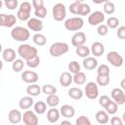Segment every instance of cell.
I'll return each instance as SVG.
<instances>
[{
	"label": "cell",
	"instance_id": "6da1fadb",
	"mask_svg": "<svg viewBox=\"0 0 125 125\" xmlns=\"http://www.w3.org/2000/svg\"><path fill=\"white\" fill-rule=\"evenodd\" d=\"M68 10L71 14L77 16H89L91 14V7L85 3L73 2L69 5Z\"/></svg>",
	"mask_w": 125,
	"mask_h": 125
},
{
	"label": "cell",
	"instance_id": "7a4b0ae2",
	"mask_svg": "<svg viewBox=\"0 0 125 125\" xmlns=\"http://www.w3.org/2000/svg\"><path fill=\"white\" fill-rule=\"evenodd\" d=\"M11 36L15 41H20V42H24L29 39L30 33L28 28L23 27V26H15L11 30Z\"/></svg>",
	"mask_w": 125,
	"mask_h": 125
},
{
	"label": "cell",
	"instance_id": "3957f363",
	"mask_svg": "<svg viewBox=\"0 0 125 125\" xmlns=\"http://www.w3.org/2000/svg\"><path fill=\"white\" fill-rule=\"evenodd\" d=\"M18 55L21 59L26 61V60L38 55V51L35 47H32L29 44H21L18 47Z\"/></svg>",
	"mask_w": 125,
	"mask_h": 125
},
{
	"label": "cell",
	"instance_id": "277c9868",
	"mask_svg": "<svg viewBox=\"0 0 125 125\" xmlns=\"http://www.w3.org/2000/svg\"><path fill=\"white\" fill-rule=\"evenodd\" d=\"M69 50L68 45L65 42H56L53 43L49 48V53L52 57H61L66 54Z\"/></svg>",
	"mask_w": 125,
	"mask_h": 125
},
{
	"label": "cell",
	"instance_id": "5b68a950",
	"mask_svg": "<svg viewBox=\"0 0 125 125\" xmlns=\"http://www.w3.org/2000/svg\"><path fill=\"white\" fill-rule=\"evenodd\" d=\"M83 25L84 20L81 17H72L64 21V27L69 31H78L83 27Z\"/></svg>",
	"mask_w": 125,
	"mask_h": 125
},
{
	"label": "cell",
	"instance_id": "8992f818",
	"mask_svg": "<svg viewBox=\"0 0 125 125\" xmlns=\"http://www.w3.org/2000/svg\"><path fill=\"white\" fill-rule=\"evenodd\" d=\"M30 13H31V4L27 1H24L21 3L19 6L17 18L21 21H28L30 19Z\"/></svg>",
	"mask_w": 125,
	"mask_h": 125
},
{
	"label": "cell",
	"instance_id": "52a82bcc",
	"mask_svg": "<svg viewBox=\"0 0 125 125\" xmlns=\"http://www.w3.org/2000/svg\"><path fill=\"white\" fill-rule=\"evenodd\" d=\"M52 14H53V18L55 21H63L66 17V8H65L64 4H62V3L55 4L52 9Z\"/></svg>",
	"mask_w": 125,
	"mask_h": 125
},
{
	"label": "cell",
	"instance_id": "ba28073f",
	"mask_svg": "<svg viewBox=\"0 0 125 125\" xmlns=\"http://www.w3.org/2000/svg\"><path fill=\"white\" fill-rule=\"evenodd\" d=\"M106 60L114 67H120L124 63V60H123L122 56L116 51L108 52V54L106 55Z\"/></svg>",
	"mask_w": 125,
	"mask_h": 125
},
{
	"label": "cell",
	"instance_id": "9c48e42d",
	"mask_svg": "<svg viewBox=\"0 0 125 125\" xmlns=\"http://www.w3.org/2000/svg\"><path fill=\"white\" fill-rule=\"evenodd\" d=\"M98 84L97 82H93L90 81L86 84L85 89H84V95H86V97L90 100H95L98 98L99 96V88H98Z\"/></svg>",
	"mask_w": 125,
	"mask_h": 125
},
{
	"label": "cell",
	"instance_id": "30bf717a",
	"mask_svg": "<svg viewBox=\"0 0 125 125\" xmlns=\"http://www.w3.org/2000/svg\"><path fill=\"white\" fill-rule=\"evenodd\" d=\"M104 21V14L101 11H95L88 16V22L93 26L102 24Z\"/></svg>",
	"mask_w": 125,
	"mask_h": 125
},
{
	"label": "cell",
	"instance_id": "8fae6325",
	"mask_svg": "<svg viewBox=\"0 0 125 125\" xmlns=\"http://www.w3.org/2000/svg\"><path fill=\"white\" fill-rule=\"evenodd\" d=\"M35 111L26 109L22 114V121L25 125H37L38 124V117Z\"/></svg>",
	"mask_w": 125,
	"mask_h": 125
},
{
	"label": "cell",
	"instance_id": "7c38bea8",
	"mask_svg": "<svg viewBox=\"0 0 125 125\" xmlns=\"http://www.w3.org/2000/svg\"><path fill=\"white\" fill-rule=\"evenodd\" d=\"M110 95H111V99L118 105H121V104H125V93H124V90L122 88L112 89L111 92H110Z\"/></svg>",
	"mask_w": 125,
	"mask_h": 125
},
{
	"label": "cell",
	"instance_id": "4fadbf2b",
	"mask_svg": "<svg viewBox=\"0 0 125 125\" xmlns=\"http://www.w3.org/2000/svg\"><path fill=\"white\" fill-rule=\"evenodd\" d=\"M17 17L15 15H6L1 14L0 15V25L4 27H12L17 22Z\"/></svg>",
	"mask_w": 125,
	"mask_h": 125
},
{
	"label": "cell",
	"instance_id": "5bb4252c",
	"mask_svg": "<svg viewBox=\"0 0 125 125\" xmlns=\"http://www.w3.org/2000/svg\"><path fill=\"white\" fill-rule=\"evenodd\" d=\"M27 28L32 30V31H35V32H39L43 29L44 27V24H43V21H41V19L39 18H30L27 22Z\"/></svg>",
	"mask_w": 125,
	"mask_h": 125
},
{
	"label": "cell",
	"instance_id": "9a60e30c",
	"mask_svg": "<svg viewBox=\"0 0 125 125\" xmlns=\"http://www.w3.org/2000/svg\"><path fill=\"white\" fill-rule=\"evenodd\" d=\"M21 79L25 83L32 84V83H36L39 77H38V74L33 70H24L21 73Z\"/></svg>",
	"mask_w": 125,
	"mask_h": 125
},
{
	"label": "cell",
	"instance_id": "2e32d148",
	"mask_svg": "<svg viewBox=\"0 0 125 125\" xmlns=\"http://www.w3.org/2000/svg\"><path fill=\"white\" fill-rule=\"evenodd\" d=\"M86 34L82 31H78L74 33L71 37V45L74 47H78L81 45H84L86 43Z\"/></svg>",
	"mask_w": 125,
	"mask_h": 125
},
{
	"label": "cell",
	"instance_id": "e0dca14e",
	"mask_svg": "<svg viewBox=\"0 0 125 125\" xmlns=\"http://www.w3.org/2000/svg\"><path fill=\"white\" fill-rule=\"evenodd\" d=\"M8 119L12 124H18L22 120V114L18 109H12L8 113Z\"/></svg>",
	"mask_w": 125,
	"mask_h": 125
},
{
	"label": "cell",
	"instance_id": "ac0fdd59",
	"mask_svg": "<svg viewBox=\"0 0 125 125\" xmlns=\"http://www.w3.org/2000/svg\"><path fill=\"white\" fill-rule=\"evenodd\" d=\"M16 51L13 48H6L2 52V58L7 62H13L16 60Z\"/></svg>",
	"mask_w": 125,
	"mask_h": 125
},
{
	"label": "cell",
	"instance_id": "d6986e66",
	"mask_svg": "<svg viewBox=\"0 0 125 125\" xmlns=\"http://www.w3.org/2000/svg\"><path fill=\"white\" fill-rule=\"evenodd\" d=\"M34 104V101H33V97L31 96H25L22 97L20 102H19V106L21 109H28L30 108L32 105Z\"/></svg>",
	"mask_w": 125,
	"mask_h": 125
},
{
	"label": "cell",
	"instance_id": "ffe728a7",
	"mask_svg": "<svg viewBox=\"0 0 125 125\" xmlns=\"http://www.w3.org/2000/svg\"><path fill=\"white\" fill-rule=\"evenodd\" d=\"M60 112H61V115H62L63 117L65 118H71L75 115V109L72 105H69V104H63L61 106L60 108Z\"/></svg>",
	"mask_w": 125,
	"mask_h": 125
},
{
	"label": "cell",
	"instance_id": "44dd1931",
	"mask_svg": "<svg viewBox=\"0 0 125 125\" xmlns=\"http://www.w3.org/2000/svg\"><path fill=\"white\" fill-rule=\"evenodd\" d=\"M60 115H61V112L59 109H57L56 107H51L47 111V120L50 123H56L59 121Z\"/></svg>",
	"mask_w": 125,
	"mask_h": 125
},
{
	"label": "cell",
	"instance_id": "7402d4cb",
	"mask_svg": "<svg viewBox=\"0 0 125 125\" xmlns=\"http://www.w3.org/2000/svg\"><path fill=\"white\" fill-rule=\"evenodd\" d=\"M91 53L95 57H101L104 53V46L101 42H94L91 46Z\"/></svg>",
	"mask_w": 125,
	"mask_h": 125
},
{
	"label": "cell",
	"instance_id": "603a6c76",
	"mask_svg": "<svg viewBox=\"0 0 125 125\" xmlns=\"http://www.w3.org/2000/svg\"><path fill=\"white\" fill-rule=\"evenodd\" d=\"M60 84L62 86V87H68L70 86V84L72 83L73 81V76H71L70 72H67V71H64L61 74L60 76Z\"/></svg>",
	"mask_w": 125,
	"mask_h": 125
},
{
	"label": "cell",
	"instance_id": "cb8c5ba5",
	"mask_svg": "<svg viewBox=\"0 0 125 125\" xmlns=\"http://www.w3.org/2000/svg\"><path fill=\"white\" fill-rule=\"evenodd\" d=\"M83 66L88 70H93L98 66V61L94 57H87L83 60Z\"/></svg>",
	"mask_w": 125,
	"mask_h": 125
},
{
	"label": "cell",
	"instance_id": "d4e9b609",
	"mask_svg": "<svg viewBox=\"0 0 125 125\" xmlns=\"http://www.w3.org/2000/svg\"><path fill=\"white\" fill-rule=\"evenodd\" d=\"M96 120L98 123L100 124H106L109 122V117H108V113L105 110H99L96 113Z\"/></svg>",
	"mask_w": 125,
	"mask_h": 125
},
{
	"label": "cell",
	"instance_id": "484cf974",
	"mask_svg": "<svg viewBox=\"0 0 125 125\" xmlns=\"http://www.w3.org/2000/svg\"><path fill=\"white\" fill-rule=\"evenodd\" d=\"M67 93H68V97L71 98V99H73V100H80L84 96L83 91L80 88H76V87L70 88Z\"/></svg>",
	"mask_w": 125,
	"mask_h": 125
},
{
	"label": "cell",
	"instance_id": "4316f807",
	"mask_svg": "<svg viewBox=\"0 0 125 125\" xmlns=\"http://www.w3.org/2000/svg\"><path fill=\"white\" fill-rule=\"evenodd\" d=\"M41 91H42V89L39 87V85H37L36 83H32V84H30L29 86H27V88H26V93L29 95V96H31V97H36V96H38L40 93H41Z\"/></svg>",
	"mask_w": 125,
	"mask_h": 125
},
{
	"label": "cell",
	"instance_id": "83f0119b",
	"mask_svg": "<svg viewBox=\"0 0 125 125\" xmlns=\"http://www.w3.org/2000/svg\"><path fill=\"white\" fill-rule=\"evenodd\" d=\"M47 105H48L47 103H45L43 101H38V102L34 103L33 108H34V111L37 114H43L47 110Z\"/></svg>",
	"mask_w": 125,
	"mask_h": 125
},
{
	"label": "cell",
	"instance_id": "f1b7e54d",
	"mask_svg": "<svg viewBox=\"0 0 125 125\" xmlns=\"http://www.w3.org/2000/svg\"><path fill=\"white\" fill-rule=\"evenodd\" d=\"M32 40H33L34 44L37 45V46H39V47L44 46V45H46V43H47V38H46V36H45L44 34H41V33H35V34L33 35V37H32Z\"/></svg>",
	"mask_w": 125,
	"mask_h": 125
},
{
	"label": "cell",
	"instance_id": "f546056e",
	"mask_svg": "<svg viewBox=\"0 0 125 125\" xmlns=\"http://www.w3.org/2000/svg\"><path fill=\"white\" fill-rule=\"evenodd\" d=\"M75 53L77 56L81 57V58H87L89 57L90 53H91V49H89L87 46L85 45H81V46H78L76 47V50H75Z\"/></svg>",
	"mask_w": 125,
	"mask_h": 125
},
{
	"label": "cell",
	"instance_id": "4dcf8cb0",
	"mask_svg": "<svg viewBox=\"0 0 125 125\" xmlns=\"http://www.w3.org/2000/svg\"><path fill=\"white\" fill-rule=\"evenodd\" d=\"M86 79H87V78H86V75H85V73L82 72V71H79V72H77V73H75V74L73 75V82H74L76 85H78V86L85 84Z\"/></svg>",
	"mask_w": 125,
	"mask_h": 125
},
{
	"label": "cell",
	"instance_id": "1f68e13d",
	"mask_svg": "<svg viewBox=\"0 0 125 125\" xmlns=\"http://www.w3.org/2000/svg\"><path fill=\"white\" fill-rule=\"evenodd\" d=\"M46 103H47V104H48L50 107H56V106L60 104V98H59L56 94L48 95L47 100H46Z\"/></svg>",
	"mask_w": 125,
	"mask_h": 125
},
{
	"label": "cell",
	"instance_id": "d6a6232c",
	"mask_svg": "<svg viewBox=\"0 0 125 125\" xmlns=\"http://www.w3.org/2000/svg\"><path fill=\"white\" fill-rule=\"evenodd\" d=\"M24 66V62L23 59H16L13 62H12V68L15 72H20L23 69Z\"/></svg>",
	"mask_w": 125,
	"mask_h": 125
},
{
	"label": "cell",
	"instance_id": "836d02e7",
	"mask_svg": "<svg viewBox=\"0 0 125 125\" xmlns=\"http://www.w3.org/2000/svg\"><path fill=\"white\" fill-rule=\"evenodd\" d=\"M25 62H26V65L28 67H30V68H36L39 65V63H40V58H39L38 55H36V56H34V57L26 60Z\"/></svg>",
	"mask_w": 125,
	"mask_h": 125
},
{
	"label": "cell",
	"instance_id": "e575fe53",
	"mask_svg": "<svg viewBox=\"0 0 125 125\" xmlns=\"http://www.w3.org/2000/svg\"><path fill=\"white\" fill-rule=\"evenodd\" d=\"M104 109H105V111H106L108 114H115V113L117 112V110H118V104H117L113 100H111V101L108 103V104L104 107Z\"/></svg>",
	"mask_w": 125,
	"mask_h": 125
},
{
	"label": "cell",
	"instance_id": "d590c367",
	"mask_svg": "<svg viewBox=\"0 0 125 125\" xmlns=\"http://www.w3.org/2000/svg\"><path fill=\"white\" fill-rule=\"evenodd\" d=\"M109 67L106 65V64H101L98 66V69H97V75H100V76H108L109 75Z\"/></svg>",
	"mask_w": 125,
	"mask_h": 125
},
{
	"label": "cell",
	"instance_id": "8d00e7d4",
	"mask_svg": "<svg viewBox=\"0 0 125 125\" xmlns=\"http://www.w3.org/2000/svg\"><path fill=\"white\" fill-rule=\"evenodd\" d=\"M104 12L106 15H112L115 12V5L110 1L105 2L104 4Z\"/></svg>",
	"mask_w": 125,
	"mask_h": 125
},
{
	"label": "cell",
	"instance_id": "74e56055",
	"mask_svg": "<svg viewBox=\"0 0 125 125\" xmlns=\"http://www.w3.org/2000/svg\"><path fill=\"white\" fill-rule=\"evenodd\" d=\"M67 67H68V70H69L71 73H73V74H75V73H77V72L80 71V64H79L78 62H76V61H71V62L68 63Z\"/></svg>",
	"mask_w": 125,
	"mask_h": 125
},
{
	"label": "cell",
	"instance_id": "f35d334b",
	"mask_svg": "<svg viewBox=\"0 0 125 125\" xmlns=\"http://www.w3.org/2000/svg\"><path fill=\"white\" fill-rule=\"evenodd\" d=\"M42 92L46 95H51V94H56L57 93V88L52 85V84H45L42 87Z\"/></svg>",
	"mask_w": 125,
	"mask_h": 125
},
{
	"label": "cell",
	"instance_id": "ab89813d",
	"mask_svg": "<svg viewBox=\"0 0 125 125\" xmlns=\"http://www.w3.org/2000/svg\"><path fill=\"white\" fill-rule=\"evenodd\" d=\"M109 75L108 76H100V75H97V84L99 86H102V87H105L109 84Z\"/></svg>",
	"mask_w": 125,
	"mask_h": 125
},
{
	"label": "cell",
	"instance_id": "60d3db41",
	"mask_svg": "<svg viewBox=\"0 0 125 125\" xmlns=\"http://www.w3.org/2000/svg\"><path fill=\"white\" fill-rule=\"evenodd\" d=\"M106 25L109 27V28H116L118 25H119V20L115 17H109L107 20H106Z\"/></svg>",
	"mask_w": 125,
	"mask_h": 125
},
{
	"label": "cell",
	"instance_id": "b9f144b4",
	"mask_svg": "<svg viewBox=\"0 0 125 125\" xmlns=\"http://www.w3.org/2000/svg\"><path fill=\"white\" fill-rule=\"evenodd\" d=\"M34 15L36 16V18L44 19V18L47 16V9L45 8V6H42V7H40V8H37V9H35V11H34Z\"/></svg>",
	"mask_w": 125,
	"mask_h": 125
},
{
	"label": "cell",
	"instance_id": "7bdbcfd3",
	"mask_svg": "<svg viewBox=\"0 0 125 125\" xmlns=\"http://www.w3.org/2000/svg\"><path fill=\"white\" fill-rule=\"evenodd\" d=\"M3 1H4L5 7L9 10H15L19 6L18 0H3Z\"/></svg>",
	"mask_w": 125,
	"mask_h": 125
},
{
	"label": "cell",
	"instance_id": "ee69618b",
	"mask_svg": "<svg viewBox=\"0 0 125 125\" xmlns=\"http://www.w3.org/2000/svg\"><path fill=\"white\" fill-rule=\"evenodd\" d=\"M75 124L76 125H91V121L87 116L81 115L75 120Z\"/></svg>",
	"mask_w": 125,
	"mask_h": 125
},
{
	"label": "cell",
	"instance_id": "f6af8a7d",
	"mask_svg": "<svg viewBox=\"0 0 125 125\" xmlns=\"http://www.w3.org/2000/svg\"><path fill=\"white\" fill-rule=\"evenodd\" d=\"M97 31L100 36H104L108 33V26L106 24H100V25H98Z\"/></svg>",
	"mask_w": 125,
	"mask_h": 125
},
{
	"label": "cell",
	"instance_id": "bcb514c9",
	"mask_svg": "<svg viewBox=\"0 0 125 125\" xmlns=\"http://www.w3.org/2000/svg\"><path fill=\"white\" fill-rule=\"evenodd\" d=\"M111 100L109 99V97H107V96H105V95H103L100 99H99V104L102 106V107H105L107 104H108V103L110 102Z\"/></svg>",
	"mask_w": 125,
	"mask_h": 125
},
{
	"label": "cell",
	"instance_id": "7dc6e473",
	"mask_svg": "<svg viewBox=\"0 0 125 125\" xmlns=\"http://www.w3.org/2000/svg\"><path fill=\"white\" fill-rule=\"evenodd\" d=\"M117 37L119 39H125V25H121L117 28Z\"/></svg>",
	"mask_w": 125,
	"mask_h": 125
},
{
	"label": "cell",
	"instance_id": "c3c4849f",
	"mask_svg": "<svg viewBox=\"0 0 125 125\" xmlns=\"http://www.w3.org/2000/svg\"><path fill=\"white\" fill-rule=\"evenodd\" d=\"M124 122L123 120L120 118V117H117V116H113L110 118V124L111 125H122Z\"/></svg>",
	"mask_w": 125,
	"mask_h": 125
},
{
	"label": "cell",
	"instance_id": "681fc988",
	"mask_svg": "<svg viewBox=\"0 0 125 125\" xmlns=\"http://www.w3.org/2000/svg\"><path fill=\"white\" fill-rule=\"evenodd\" d=\"M42 6H44V1L43 0H32V7L34 9L40 8Z\"/></svg>",
	"mask_w": 125,
	"mask_h": 125
},
{
	"label": "cell",
	"instance_id": "f907efd6",
	"mask_svg": "<svg viewBox=\"0 0 125 125\" xmlns=\"http://www.w3.org/2000/svg\"><path fill=\"white\" fill-rule=\"evenodd\" d=\"M120 88H122V89L125 91V78L120 81Z\"/></svg>",
	"mask_w": 125,
	"mask_h": 125
},
{
	"label": "cell",
	"instance_id": "816d5d0a",
	"mask_svg": "<svg viewBox=\"0 0 125 125\" xmlns=\"http://www.w3.org/2000/svg\"><path fill=\"white\" fill-rule=\"evenodd\" d=\"M63 124H68V125H71V122L69 120H62L61 122V125H63Z\"/></svg>",
	"mask_w": 125,
	"mask_h": 125
},
{
	"label": "cell",
	"instance_id": "f5cc1de1",
	"mask_svg": "<svg viewBox=\"0 0 125 125\" xmlns=\"http://www.w3.org/2000/svg\"><path fill=\"white\" fill-rule=\"evenodd\" d=\"M92 2L95 3V4H102V1L101 0H92Z\"/></svg>",
	"mask_w": 125,
	"mask_h": 125
},
{
	"label": "cell",
	"instance_id": "db71d44e",
	"mask_svg": "<svg viewBox=\"0 0 125 125\" xmlns=\"http://www.w3.org/2000/svg\"><path fill=\"white\" fill-rule=\"evenodd\" d=\"M122 120H123V122L125 123V111H124L123 114H122Z\"/></svg>",
	"mask_w": 125,
	"mask_h": 125
},
{
	"label": "cell",
	"instance_id": "11a10c76",
	"mask_svg": "<svg viewBox=\"0 0 125 125\" xmlns=\"http://www.w3.org/2000/svg\"><path fill=\"white\" fill-rule=\"evenodd\" d=\"M75 2H78V3H83L84 2V0H74Z\"/></svg>",
	"mask_w": 125,
	"mask_h": 125
},
{
	"label": "cell",
	"instance_id": "9f6ffc18",
	"mask_svg": "<svg viewBox=\"0 0 125 125\" xmlns=\"http://www.w3.org/2000/svg\"><path fill=\"white\" fill-rule=\"evenodd\" d=\"M101 1H102V3H105V2H108L110 0H101Z\"/></svg>",
	"mask_w": 125,
	"mask_h": 125
}]
</instances>
